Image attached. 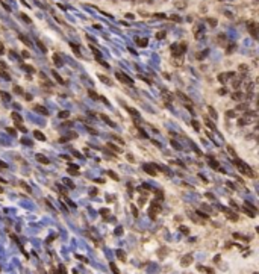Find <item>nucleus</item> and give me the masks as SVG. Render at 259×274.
<instances>
[{"instance_id":"2","label":"nucleus","mask_w":259,"mask_h":274,"mask_svg":"<svg viewBox=\"0 0 259 274\" xmlns=\"http://www.w3.org/2000/svg\"><path fill=\"white\" fill-rule=\"evenodd\" d=\"M161 212V204H159V201L156 200V201H153L152 204H150V211H149V215H150V218L152 220H156V217H158V214Z\"/></svg>"},{"instance_id":"32","label":"nucleus","mask_w":259,"mask_h":274,"mask_svg":"<svg viewBox=\"0 0 259 274\" xmlns=\"http://www.w3.org/2000/svg\"><path fill=\"white\" fill-rule=\"evenodd\" d=\"M177 96H179V97H182V99H183V100H185V102H186L188 105H190V103H191V100H190V99H188V97H186L185 94H182V93H177Z\"/></svg>"},{"instance_id":"9","label":"nucleus","mask_w":259,"mask_h":274,"mask_svg":"<svg viewBox=\"0 0 259 274\" xmlns=\"http://www.w3.org/2000/svg\"><path fill=\"white\" fill-rule=\"evenodd\" d=\"M33 109L36 111V112H39V114H42V115H49V111H47L44 106H39V105H35L33 106Z\"/></svg>"},{"instance_id":"56","label":"nucleus","mask_w":259,"mask_h":274,"mask_svg":"<svg viewBox=\"0 0 259 274\" xmlns=\"http://www.w3.org/2000/svg\"><path fill=\"white\" fill-rule=\"evenodd\" d=\"M21 17H23V20H25V21H29V23H31V18H28L26 14H21Z\"/></svg>"},{"instance_id":"53","label":"nucleus","mask_w":259,"mask_h":274,"mask_svg":"<svg viewBox=\"0 0 259 274\" xmlns=\"http://www.w3.org/2000/svg\"><path fill=\"white\" fill-rule=\"evenodd\" d=\"M230 206H232L235 211H238V209H240V208H238V204H237V203H233V201H230Z\"/></svg>"},{"instance_id":"44","label":"nucleus","mask_w":259,"mask_h":274,"mask_svg":"<svg viewBox=\"0 0 259 274\" xmlns=\"http://www.w3.org/2000/svg\"><path fill=\"white\" fill-rule=\"evenodd\" d=\"M144 203H146V197H139V203H138V206H144Z\"/></svg>"},{"instance_id":"41","label":"nucleus","mask_w":259,"mask_h":274,"mask_svg":"<svg viewBox=\"0 0 259 274\" xmlns=\"http://www.w3.org/2000/svg\"><path fill=\"white\" fill-rule=\"evenodd\" d=\"M108 174H109V176H111V177H112L114 180H118V176H117V174H115L114 171H108Z\"/></svg>"},{"instance_id":"17","label":"nucleus","mask_w":259,"mask_h":274,"mask_svg":"<svg viewBox=\"0 0 259 274\" xmlns=\"http://www.w3.org/2000/svg\"><path fill=\"white\" fill-rule=\"evenodd\" d=\"M117 258H118L120 261H126V253L123 252V250H117Z\"/></svg>"},{"instance_id":"25","label":"nucleus","mask_w":259,"mask_h":274,"mask_svg":"<svg viewBox=\"0 0 259 274\" xmlns=\"http://www.w3.org/2000/svg\"><path fill=\"white\" fill-rule=\"evenodd\" d=\"M205 123H206V126H208V127H209L211 130H214V129H215V126H214V123H212V121H211L209 118H206V120H205Z\"/></svg>"},{"instance_id":"14","label":"nucleus","mask_w":259,"mask_h":274,"mask_svg":"<svg viewBox=\"0 0 259 274\" xmlns=\"http://www.w3.org/2000/svg\"><path fill=\"white\" fill-rule=\"evenodd\" d=\"M100 118H102V120H103L105 123H108V126H111V127H114V126H115V124H114V123L111 121V118H109V117H106L105 114H100Z\"/></svg>"},{"instance_id":"4","label":"nucleus","mask_w":259,"mask_h":274,"mask_svg":"<svg viewBox=\"0 0 259 274\" xmlns=\"http://www.w3.org/2000/svg\"><path fill=\"white\" fill-rule=\"evenodd\" d=\"M223 212L226 214V217H227L230 221H238V215L235 214V212H232L230 209H227V208H223Z\"/></svg>"},{"instance_id":"36","label":"nucleus","mask_w":259,"mask_h":274,"mask_svg":"<svg viewBox=\"0 0 259 274\" xmlns=\"http://www.w3.org/2000/svg\"><path fill=\"white\" fill-rule=\"evenodd\" d=\"M15 127H17V129H18V130H21V132H26V130H28V129H26V127H25V126H23V124H21V123H18V124H17V126H15Z\"/></svg>"},{"instance_id":"35","label":"nucleus","mask_w":259,"mask_h":274,"mask_svg":"<svg viewBox=\"0 0 259 274\" xmlns=\"http://www.w3.org/2000/svg\"><path fill=\"white\" fill-rule=\"evenodd\" d=\"M244 109H247V105L246 103H241V105L237 106V111H244Z\"/></svg>"},{"instance_id":"29","label":"nucleus","mask_w":259,"mask_h":274,"mask_svg":"<svg viewBox=\"0 0 259 274\" xmlns=\"http://www.w3.org/2000/svg\"><path fill=\"white\" fill-rule=\"evenodd\" d=\"M179 230H180L182 233H185V235L190 233V229H188V227H185V226H180V227H179Z\"/></svg>"},{"instance_id":"18","label":"nucleus","mask_w":259,"mask_h":274,"mask_svg":"<svg viewBox=\"0 0 259 274\" xmlns=\"http://www.w3.org/2000/svg\"><path fill=\"white\" fill-rule=\"evenodd\" d=\"M88 96H89L91 99H94V100H100V96H99L97 93H94L92 89H88Z\"/></svg>"},{"instance_id":"42","label":"nucleus","mask_w":259,"mask_h":274,"mask_svg":"<svg viewBox=\"0 0 259 274\" xmlns=\"http://www.w3.org/2000/svg\"><path fill=\"white\" fill-rule=\"evenodd\" d=\"M247 70H249V68H247L244 64H241V65H240V71H241V73H246Z\"/></svg>"},{"instance_id":"57","label":"nucleus","mask_w":259,"mask_h":274,"mask_svg":"<svg viewBox=\"0 0 259 274\" xmlns=\"http://www.w3.org/2000/svg\"><path fill=\"white\" fill-rule=\"evenodd\" d=\"M38 45H39V47H41V49H42V52H45V47H44V45H42V44H41V41H39V42H38Z\"/></svg>"},{"instance_id":"49","label":"nucleus","mask_w":259,"mask_h":274,"mask_svg":"<svg viewBox=\"0 0 259 274\" xmlns=\"http://www.w3.org/2000/svg\"><path fill=\"white\" fill-rule=\"evenodd\" d=\"M0 76H3L6 80H9V79H11V77H9V74H8V73H5V71H0Z\"/></svg>"},{"instance_id":"6","label":"nucleus","mask_w":259,"mask_h":274,"mask_svg":"<svg viewBox=\"0 0 259 274\" xmlns=\"http://www.w3.org/2000/svg\"><path fill=\"white\" fill-rule=\"evenodd\" d=\"M191 262H193V256H191V255H186V256L182 258L180 265H182V267H188V265H191Z\"/></svg>"},{"instance_id":"16","label":"nucleus","mask_w":259,"mask_h":274,"mask_svg":"<svg viewBox=\"0 0 259 274\" xmlns=\"http://www.w3.org/2000/svg\"><path fill=\"white\" fill-rule=\"evenodd\" d=\"M52 74H53V77L56 79V82H58V83H61V85H65V80H64V79H62V77H61V76H59L56 71H52Z\"/></svg>"},{"instance_id":"43","label":"nucleus","mask_w":259,"mask_h":274,"mask_svg":"<svg viewBox=\"0 0 259 274\" xmlns=\"http://www.w3.org/2000/svg\"><path fill=\"white\" fill-rule=\"evenodd\" d=\"M208 23H209L211 26H217V20H214V18H209V20H208Z\"/></svg>"},{"instance_id":"52","label":"nucleus","mask_w":259,"mask_h":274,"mask_svg":"<svg viewBox=\"0 0 259 274\" xmlns=\"http://www.w3.org/2000/svg\"><path fill=\"white\" fill-rule=\"evenodd\" d=\"M18 36H20V39H21L23 42H25V44H31V42L28 41V38H25V36H23V35H18Z\"/></svg>"},{"instance_id":"31","label":"nucleus","mask_w":259,"mask_h":274,"mask_svg":"<svg viewBox=\"0 0 259 274\" xmlns=\"http://www.w3.org/2000/svg\"><path fill=\"white\" fill-rule=\"evenodd\" d=\"M208 109H209V114H211V115H212V118L215 120V118H217V114H215V109H214V108H211V106H209Z\"/></svg>"},{"instance_id":"11","label":"nucleus","mask_w":259,"mask_h":274,"mask_svg":"<svg viewBox=\"0 0 259 274\" xmlns=\"http://www.w3.org/2000/svg\"><path fill=\"white\" fill-rule=\"evenodd\" d=\"M53 62H55L56 67H62V59L58 53H53Z\"/></svg>"},{"instance_id":"12","label":"nucleus","mask_w":259,"mask_h":274,"mask_svg":"<svg viewBox=\"0 0 259 274\" xmlns=\"http://www.w3.org/2000/svg\"><path fill=\"white\" fill-rule=\"evenodd\" d=\"M36 161L41 162V164H44V165L49 164V159H47L45 156H42V154H36Z\"/></svg>"},{"instance_id":"39","label":"nucleus","mask_w":259,"mask_h":274,"mask_svg":"<svg viewBox=\"0 0 259 274\" xmlns=\"http://www.w3.org/2000/svg\"><path fill=\"white\" fill-rule=\"evenodd\" d=\"M191 124H193V127H194L196 130H199V129H200V124H199L196 120H193V121H191Z\"/></svg>"},{"instance_id":"26","label":"nucleus","mask_w":259,"mask_h":274,"mask_svg":"<svg viewBox=\"0 0 259 274\" xmlns=\"http://www.w3.org/2000/svg\"><path fill=\"white\" fill-rule=\"evenodd\" d=\"M171 52H173V56H180V53H179V49H177V45H171Z\"/></svg>"},{"instance_id":"55","label":"nucleus","mask_w":259,"mask_h":274,"mask_svg":"<svg viewBox=\"0 0 259 274\" xmlns=\"http://www.w3.org/2000/svg\"><path fill=\"white\" fill-rule=\"evenodd\" d=\"M100 214H102V215H108V214H109V209H102Z\"/></svg>"},{"instance_id":"1","label":"nucleus","mask_w":259,"mask_h":274,"mask_svg":"<svg viewBox=\"0 0 259 274\" xmlns=\"http://www.w3.org/2000/svg\"><path fill=\"white\" fill-rule=\"evenodd\" d=\"M233 164L238 167V170H240V171H241V173H243L244 176H247V177H252V179L255 177V173H253V170H252V168H250L249 165H246V164H244V162L241 161V159H237V157H235Z\"/></svg>"},{"instance_id":"5","label":"nucleus","mask_w":259,"mask_h":274,"mask_svg":"<svg viewBox=\"0 0 259 274\" xmlns=\"http://www.w3.org/2000/svg\"><path fill=\"white\" fill-rule=\"evenodd\" d=\"M117 77H118V80L123 82V83H127V85H132L133 83V80L129 79V76H126L124 73H117Z\"/></svg>"},{"instance_id":"20","label":"nucleus","mask_w":259,"mask_h":274,"mask_svg":"<svg viewBox=\"0 0 259 274\" xmlns=\"http://www.w3.org/2000/svg\"><path fill=\"white\" fill-rule=\"evenodd\" d=\"M99 79H100V82H103V83H106V85H111V83H112L105 74H99Z\"/></svg>"},{"instance_id":"13","label":"nucleus","mask_w":259,"mask_h":274,"mask_svg":"<svg viewBox=\"0 0 259 274\" xmlns=\"http://www.w3.org/2000/svg\"><path fill=\"white\" fill-rule=\"evenodd\" d=\"M70 47L73 49V52H74V55H76V56H79V58H80V49H79V45H76V44H73V42H70Z\"/></svg>"},{"instance_id":"48","label":"nucleus","mask_w":259,"mask_h":274,"mask_svg":"<svg viewBox=\"0 0 259 274\" xmlns=\"http://www.w3.org/2000/svg\"><path fill=\"white\" fill-rule=\"evenodd\" d=\"M6 132L8 133H11V135H15L17 132H15V129H12V127H6Z\"/></svg>"},{"instance_id":"62","label":"nucleus","mask_w":259,"mask_h":274,"mask_svg":"<svg viewBox=\"0 0 259 274\" xmlns=\"http://www.w3.org/2000/svg\"><path fill=\"white\" fill-rule=\"evenodd\" d=\"M0 192H3V188L2 186H0Z\"/></svg>"},{"instance_id":"59","label":"nucleus","mask_w":259,"mask_h":274,"mask_svg":"<svg viewBox=\"0 0 259 274\" xmlns=\"http://www.w3.org/2000/svg\"><path fill=\"white\" fill-rule=\"evenodd\" d=\"M206 271H208V274H215V273H214L212 270H206Z\"/></svg>"},{"instance_id":"33","label":"nucleus","mask_w":259,"mask_h":274,"mask_svg":"<svg viewBox=\"0 0 259 274\" xmlns=\"http://www.w3.org/2000/svg\"><path fill=\"white\" fill-rule=\"evenodd\" d=\"M12 118H14L15 121H18V123H21V117L18 115V114H17V112H12Z\"/></svg>"},{"instance_id":"58","label":"nucleus","mask_w":259,"mask_h":274,"mask_svg":"<svg viewBox=\"0 0 259 274\" xmlns=\"http://www.w3.org/2000/svg\"><path fill=\"white\" fill-rule=\"evenodd\" d=\"M77 259H80V261H82V262H86V259H85V258H83V256H77Z\"/></svg>"},{"instance_id":"54","label":"nucleus","mask_w":259,"mask_h":274,"mask_svg":"<svg viewBox=\"0 0 259 274\" xmlns=\"http://www.w3.org/2000/svg\"><path fill=\"white\" fill-rule=\"evenodd\" d=\"M246 123H247V121H246L244 118H240V120H238V124H240V126H244Z\"/></svg>"},{"instance_id":"37","label":"nucleus","mask_w":259,"mask_h":274,"mask_svg":"<svg viewBox=\"0 0 259 274\" xmlns=\"http://www.w3.org/2000/svg\"><path fill=\"white\" fill-rule=\"evenodd\" d=\"M14 93L15 94H23V89L20 86H14Z\"/></svg>"},{"instance_id":"50","label":"nucleus","mask_w":259,"mask_h":274,"mask_svg":"<svg viewBox=\"0 0 259 274\" xmlns=\"http://www.w3.org/2000/svg\"><path fill=\"white\" fill-rule=\"evenodd\" d=\"M218 80L220 82H226V74H218Z\"/></svg>"},{"instance_id":"51","label":"nucleus","mask_w":259,"mask_h":274,"mask_svg":"<svg viewBox=\"0 0 259 274\" xmlns=\"http://www.w3.org/2000/svg\"><path fill=\"white\" fill-rule=\"evenodd\" d=\"M59 274H67V271H65V267H64V265H61V267H59Z\"/></svg>"},{"instance_id":"21","label":"nucleus","mask_w":259,"mask_h":274,"mask_svg":"<svg viewBox=\"0 0 259 274\" xmlns=\"http://www.w3.org/2000/svg\"><path fill=\"white\" fill-rule=\"evenodd\" d=\"M136 44L139 45V47H147V39L143 38V39H136Z\"/></svg>"},{"instance_id":"34","label":"nucleus","mask_w":259,"mask_h":274,"mask_svg":"<svg viewBox=\"0 0 259 274\" xmlns=\"http://www.w3.org/2000/svg\"><path fill=\"white\" fill-rule=\"evenodd\" d=\"M112 138H114V140H115L117 143H120V144H124V141H123V140L120 138V136H118V135H114V136H112Z\"/></svg>"},{"instance_id":"38","label":"nucleus","mask_w":259,"mask_h":274,"mask_svg":"<svg viewBox=\"0 0 259 274\" xmlns=\"http://www.w3.org/2000/svg\"><path fill=\"white\" fill-rule=\"evenodd\" d=\"M130 209H132V214H133V217H138V209H136V206H130Z\"/></svg>"},{"instance_id":"46","label":"nucleus","mask_w":259,"mask_h":274,"mask_svg":"<svg viewBox=\"0 0 259 274\" xmlns=\"http://www.w3.org/2000/svg\"><path fill=\"white\" fill-rule=\"evenodd\" d=\"M164 36H165V32H158V33H156V38H158V39H162Z\"/></svg>"},{"instance_id":"24","label":"nucleus","mask_w":259,"mask_h":274,"mask_svg":"<svg viewBox=\"0 0 259 274\" xmlns=\"http://www.w3.org/2000/svg\"><path fill=\"white\" fill-rule=\"evenodd\" d=\"M155 194H156V200H158V201H161V200H164V192H162V191H159V189H156V191H155Z\"/></svg>"},{"instance_id":"15","label":"nucleus","mask_w":259,"mask_h":274,"mask_svg":"<svg viewBox=\"0 0 259 274\" xmlns=\"http://www.w3.org/2000/svg\"><path fill=\"white\" fill-rule=\"evenodd\" d=\"M33 136L36 140H39V141H45V136H44V133H41L39 130H35L33 132Z\"/></svg>"},{"instance_id":"3","label":"nucleus","mask_w":259,"mask_h":274,"mask_svg":"<svg viewBox=\"0 0 259 274\" xmlns=\"http://www.w3.org/2000/svg\"><path fill=\"white\" fill-rule=\"evenodd\" d=\"M256 29H258V25L255 21H249L247 23V30L250 32V35L253 36V38H258V32H256Z\"/></svg>"},{"instance_id":"7","label":"nucleus","mask_w":259,"mask_h":274,"mask_svg":"<svg viewBox=\"0 0 259 274\" xmlns=\"http://www.w3.org/2000/svg\"><path fill=\"white\" fill-rule=\"evenodd\" d=\"M143 168H144V171H146L147 174H150V176H156V174H158L156 170H155V165H149V164H147V165H144Z\"/></svg>"},{"instance_id":"60","label":"nucleus","mask_w":259,"mask_h":274,"mask_svg":"<svg viewBox=\"0 0 259 274\" xmlns=\"http://www.w3.org/2000/svg\"><path fill=\"white\" fill-rule=\"evenodd\" d=\"M0 167H2V168H6V165H5L3 162H0Z\"/></svg>"},{"instance_id":"45","label":"nucleus","mask_w":259,"mask_h":274,"mask_svg":"<svg viewBox=\"0 0 259 274\" xmlns=\"http://www.w3.org/2000/svg\"><path fill=\"white\" fill-rule=\"evenodd\" d=\"M111 270L114 271V274H120V273H118V268H117L114 264H111Z\"/></svg>"},{"instance_id":"22","label":"nucleus","mask_w":259,"mask_h":274,"mask_svg":"<svg viewBox=\"0 0 259 274\" xmlns=\"http://www.w3.org/2000/svg\"><path fill=\"white\" fill-rule=\"evenodd\" d=\"M106 147H108V149H112V150H114L115 153H120V151H121V150H120L118 147H117V146H114L112 143H108V144H106Z\"/></svg>"},{"instance_id":"23","label":"nucleus","mask_w":259,"mask_h":274,"mask_svg":"<svg viewBox=\"0 0 259 274\" xmlns=\"http://www.w3.org/2000/svg\"><path fill=\"white\" fill-rule=\"evenodd\" d=\"M232 99H233V100H241V99H243V93H240V91L233 93V94H232Z\"/></svg>"},{"instance_id":"61","label":"nucleus","mask_w":259,"mask_h":274,"mask_svg":"<svg viewBox=\"0 0 259 274\" xmlns=\"http://www.w3.org/2000/svg\"><path fill=\"white\" fill-rule=\"evenodd\" d=\"M0 182H3V183H6V182H5V179H2V177H0Z\"/></svg>"},{"instance_id":"40","label":"nucleus","mask_w":259,"mask_h":274,"mask_svg":"<svg viewBox=\"0 0 259 274\" xmlns=\"http://www.w3.org/2000/svg\"><path fill=\"white\" fill-rule=\"evenodd\" d=\"M126 109H127V111L132 114V115H135V117L138 115V111H136V109H132V108H126Z\"/></svg>"},{"instance_id":"19","label":"nucleus","mask_w":259,"mask_h":274,"mask_svg":"<svg viewBox=\"0 0 259 274\" xmlns=\"http://www.w3.org/2000/svg\"><path fill=\"white\" fill-rule=\"evenodd\" d=\"M177 49H179V53H180V56L185 53V50H186V42H180L179 45H177Z\"/></svg>"},{"instance_id":"47","label":"nucleus","mask_w":259,"mask_h":274,"mask_svg":"<svg viewBox=\"0 0 259 274\" xmlns=\"http://www.w3.org/2000/svg\"><path fill=\"white\" fill-rule=\"evenodd\" d=\"M126 157H127V161H130V162H135V157H133L130 153H127V154H126Z\"/></svg>"},{"instance_id":"27","label":"nucleus","mask_w":259,"mask_h":274,"mask_svg":"<svg viewBox=\"0 0 259 274\" xmlns=\"http://www.w3.org/2000/svg\"><path fill=\"white\" fill-rule=\"evenodd\" d=\"M68 115H70L68 111H61V112H59V117H61V118H68Z\"/></svg>"},{"instance_id":"28","label":"nucleus","mask_w":259,"mask_h":274,"mask_svg":"<svg viewBox=\"0 0 259 274\" xmlns=\"http://www.w3.org/2000/svg\"><path fill=\"white\" fill-rule=\"evenodd\" d=\"M237 115H238L237 111H227V117H229V118H235Z\"/></svg>"},{"instance_id":"8","label":"nucleus","mask_w":259,"mask_h":274,"mask_svg":"<svg viewBox=\"0 0 259 274\" xmlns=\"http://www.w3.org/2000/svg\"><path fill=\"white\" fill-rule=\"evenodd\" d=\"M68 173L71 176H77L79 174V168L76 165H73V164H68Z\"/></svg>"},{"instance_id":"10","label":"nucleus","mask_w":259,"mask_h":274,"mask_svg":"<svg viewBox=\"0 0 259 274\" xmlns=\"http://www.w3.org/2000/svg\"><path fill=\"white\" fill-rule=\"evenodd\" d=\"M209 165H211V167H212V168H215V170H218V171H221V173L224 174V170H223V168L220 167V164H218L217 161H214V159H211V162H209Z\"/></svg>"},{"instance_id":"30","label":"nucleus","mask_w":259,"mask_h":274,"mask_svg":"<svg viewBox=\"0 0 259 274\" xmlns=\"http://www.w3.org/2000/svg\"><path fill=\"white\" fill-rule=\"evenodd\" d=\"M235 49H237V45H235V44H229V47H227V50H226V52H227V55H230V53H232V50H235Z\"/></svg>"}]
</instances>
